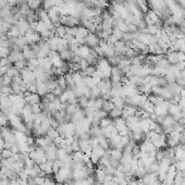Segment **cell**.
Wrapping results in <instances>:
<instances>
[{
    "label": "cell",
    "instance_id": "5b68a950",
    "mask_svg": "<svg viewBox=\"0 0 185 185\" xmlns=\"http://www.w3.org/2000/svg\"><path fill=\"white\" fill-rule=\"evenodd\" d=\"M136 112H137V108L132 107V106H125L122 109V118L127 119V118L134 117V116H136Z\"/></svg>",
    "mask_w": 185,
    "mask_h": 185
},
{
    "label": "cell",
    "instance_id": "ba28073f",
    "mask_svg": "<svg viewBox=\"0 0 185 185\" xmlns=\"http://www.w3.org/2000/svg\"><path fill=\"white\" fill-rule=\"evenodd\" d=\"M106 176H107V173H106L105 168L98 166V168H97V169H95V179H96V181H97V182H99V183H104Z\"/></svg>",
    "mask_w": 185,
    "mask_h": 185
},
{
    "label": "cell",
    "instance_id": "83f0119b",
    "mask_svg": "<svg viewBox=\"0 0 185 185\" xmlns=\"http://www.w3.org/2000/svg\"><path fill=\"white\" fill-rule=\"evenodd\" d=\"M8 123H9V117L0 111V127H7Z\"/></svg>",
    "mask_w": 185,
    "mask_h": 185
},
{
    "label": "cell",
    "instance_id": "1f68e13d",
    "mask_svg": "<svg viewBox=\"0 0 185 185\" xmlns=\"http://www.w3.org/2000/svg\"><path fill=\"white\" fill-rule=\"evenodd\" d=\"M1 81H2V86H10L12 83V78L7 74H3V76L1 77Z\"/></svg>",
    "mask_w": 185,
    "mask_h": 185
},
{
    "label": "cell",
    "instance_id": "44dd1931",
    "mask_svg": "<svg viewBox=\"0 0 185 185\" xmlns=\"http://www.w3.org/2000/svg\"><path fill=\"white\" fill-rule=\"evenodd\" d=\"M8 76H10L11 78H13L14 76H17V75H20L21 74V72L19 71L18 69L15 68L14 65H11L9 69H8V71H7V73H6Z\"/></svg>",
    "mask_w": 185,
    "mask_h": 185
},
{
    "label": "cell",
    "instance_id": "5bb4252c",
    "mask_svg": "<svg viewBox=\"0 0 185 185\" xmlns=\"http://www.w3.org/2000/svg\"><path fill=\"white\" fill-rule=\"evenodd\" d=\"M78 110H81V108H80V106L77 104H68L67 108H65V113L73 117Z\"/></svg>",
    "mask_w": 185,
    "mask_h": 185
},
{
    "label": "cell",
    "instance_id": "4fadbf2b",
    "mask_svg": "<svg viewBox=\"0 0 185 185\" xmlns=\"http://www.w3.org/2000/svg\"><path fill=\"white\" fill-rule=\"evenodd\" d=\"M59 56H60V58H61V60H62V61L69 62V61L71 60V58H72L73 52L68 48V49H64V50L59 51Z\"/></svg>",
    "mask_w": 185,
    "mask_h": 185
},
{
    "label": "cell",
    "instance_id": "9a60e30c",
    "mask_svg": "<svg viewBox=\"0 0 185 185\" xmlns=\"http://www.w3.org/2000/svg\"><path fill=\"white\" fill-rule=\"evenodd\" d=\"M88 31L86 30L85 27L83 26H78L77 27L76 34H75V39H85L86 36L88 35Z\"/></svg>",
    "mask_w": 185,
    "mask_h": 185
},
{
    "label": "cell",
    "instance_id": "74e56055",
    "mask_svg": "<svg viewBox=\"0 0 185 185\" xmlns=\"http://www.w3.org/2000/svg\"><path fill=\"white\" fill-rule=\"evenodd\" d=\"M0 110H1V105H0Z\"/></svg>",
    "mask_w": 185,
    "mask_h": 185
},
{
    "label": "cell",
    "instance_id": "7c38bea8",
    "mask_svg": "<svg viewBox=\"0 0 185 185\" xmlns=\"http://www.w3.org/2000/svg\"><path fill=\"white\" fill-rule=\"evenodd\" d=\"M149 125H150V119H142L140 121V132L147 134L150 130H149Z\"/></svg>",
    "mask_w": 185,
    "mask_h": 185
},
{
    "label": "cell",
    "instance_id": "2e32d148",
    "mask_svg": "<svg viewBox=\"0 0 185 185\" xmlns=\"http://www.w3.org/2000/svg\"><path fill=\"white\" fill-rule=\"evenodd\" d=\"M110 158L113 159V160H117V161H120L122 158V150L120 149H110Z\"/></svg>",
    "mask_w": 185,
    "mask_h": 185
},
{
    "label": "cell",
    "instance_id": "7a4b0ae2",
    "mask_svg": "<svg viewBox=\"0 0 185 185\" xmlns=\"http://www.w3.org/2000/svg\"><path fill=\"white\" fill-rule=\"evenodd\" d=\"M57 150H58V147H57L54 143L50 145V146H48V147L45 149L47 160H51V161L56 160V159H57Z\"/></svg>",
    "mask_w": 185,
    "mask_h": 185
},
{
    "label": "cell",
    "instance_id": "8d00e7d4",
    "mask_svg": "<svg viewBox=\"0 0 185 185\" xmlns=\"http://www.w3.org/2000/svg\"><path fill=\"white\" fill-rule=\"evenodd\" d=\"M10 150L12 151L13 153H20V147H19L18 143H15V144H13L12 146H11V148H10Z\"/></svg>",
    "mask_w": 185,
    "mask_h": 185
},
{
    "label": "cell",
    "instance_id": "f546056e",
    "mask_svg": "<svg viewBox=\"0 0 185 185\" xmlns=\"http://www.w3.org/2000/svg\"><path fill=\"white\" fill-rule=\"evenodd\" d=\"M1 91H2V95L5 96H11L14 95L13 90L11 88V86H2L1 87Z\"/></svg>",
    "mask_w": 185,
    "mask_h": 185
},
{
    "label": "cell",
    "instance_id": "4dcf8cb0",
    "mask_svg": "<svg viewBox=\"0 0 185 185\" xmlns=\"http://www.w3.org/2000/svg\"><path fill=\"white\" fill-rule=\"evenodd\" d=\"M10 52H11V49H10V48L0 47V57H1V58H8Z\"/></svg>",
    "mask_w": 185,
    "mask_h": 185
},
{
    "label": "cell",
    "instance_id": "8992f818",
    "mask_svg": "<svg viewBox=\"0 0 185 185\" xmlns=\"http://www.w3.org/2000/svg\"><path fill=\"white\" fill-rule=\"evenodd\" d=\"M38 67L41 69H43L44 71L46 72H49L51 67H52V62H51V60L49 58H41V59H38Z\"/></svg>",
    "mask_w": 185,
    "mask_h": 185
},
{
    "label": "cell",
    "instance_id": "484cf974",
    "mask_svg": "<svg viewBox=\"0 0 185 185\" xmlns=\"http://www.w3.org/2000/svg\"><path fill=\"white\" fill-rule=\"evenodd\" d=\"M61 167H62V163H61L60 160H58V159L54 160V161H52V173H54V174L58 173V171L60 170Z\"/></svg>",
    "mask_w": 185,
    "mask_h": 185
},
{
    "label": "cell",
    "instance_id": "d6986e66",
    "mask_svg": "<svg viewBox=\"0 0 185 185\" xmlns=\"http://www.w3.org/2000/svg\"><path fill=\"white\" fill-rule=\"evenodd\" d=\"M113 107H114V105H113V102L111 100L104 99V101H102V106H101V109H102V110H105L106 112L109 113L113 109Z\"/></svg>",
    "mask_w": 185,
    "mask_h": 185
},
{
    "label": "cell",
    "instance_id": "d590c367",
    "mask_svg": "<svg viewBox=\"0 0 185 185\" xmlns=\"http://www.w3.org/2000/svg\"><path fill=\"white\" fill-rule=\"evenodd\" d=\"M58 56H59L58 51H56V50H50L49 52H48V54H47V58H49L50 60H52V59L56 58V57H58Z\"/></svg>",
    "mask_w": 185,
    "mask_h": 185
},
{
    "label": "cell",
    "instance_id": "603a6c76",
    "mask_svg": "<svg viewBox=\"0 0 185 185\" xmlns=\"http://www.w3.org/2000/svg\"><path fill=\"white\" fill-rule=\"evenodd\" d=\"M46 135L48 136L49 138H51V140H56V138H58L59 136H60V134H59V132L57 131V129L50 127L49 130H48V132H47V134H46Z\"/></svg>",
    "mask_w": 185,
    "mask_h": 185
},
{
    "label": "cell",
    "instance_id": "6da1fadb",
    "mask_svg": "<svg viewBox=\"0 0 185 185\" xmlns=\"http://www.w3.org/2000/svg\"><path fill=\"white\" fill-rule=\"evenodd\" d=\"M100 39L95 33H88V35L85 38V46H87L90 49H94L97 46H99Z\"/></svg>",
    "mask_w": 185,
    "mask_h": 185
},
{
    "label": "cell",
    "instance_id": "e575fe53",
    "mask_svg": "<svg viewBox=\"0 0 185 185\" xmlns=\"http://www.w3.org/2000/svg\"><path fill=\"white\" fill-rule=\"evenodd\" d=\"M89 64H88V62H87V60H86L85 58H82V60L80 61V67H81V71H84L87 67H88Z\"/></svg>",
    "mask_w": 185,
    "mask_h": 185
},
{
    "label": "cell",
    "instance_id": "cb8c5ba5",
    "mask_svg": "<svg viewBox=\"0 0 185 185\" xmlns=\"http://www.w3.org/2000/svg\"><path fill=\"white\" fill-rule=\"evenodd\" d=\"M147 171L148 173H158L159 172V162L158 161H155L153 162L148 168H147Z\"/></svg>",
    "mask_w": 185,
    "mask_h": 185
},
{
    "label": "cell",
    "instance_id": "7402d4cb",
    "mask_svg": "<svg viewBox=\"0 0 185 185\" xmlns=\"http://www.w3.org/2000/svg\"><path fill=\"white\" fill-rule=\"evenodd\" d=\"M142 109L143 110H145V111H147V112L149 113H153V111H155V106H153L150 101H149L148 99L145 101V104L142 106Z\"/></svg>",
    "mask_w": 185,
    "mask_h": 185
},
{
    "label": "cell",
    "instance_id": "e0dca14e",
    "mask_svg": "<svg viewBox=\"0 0 185 185\" xmlns=\"http://www.w3.org/2000/svg\"><path fill=\"white\" fill-rule=\"evenodd\" d=\"M109 118H111L112 120L114 119H118V118H121L122 117V109L117 108V107H113V109L108 113Z\"/></svg>",
    "mask_w": 185,
    "mask_h": 185
},
{
    "label": "cell",
    "instance_id": "ac0fdd59",
    "mask_svg": "<svg viewBox=\"0 0 185 185\" xmlns=\"http://www.w3.org/2000/svg\"><path fill=\"white\" fill-rule=\"evenodd\" d=\"M89 104V98L88 97H85V96H82L80 98H77V105L80 106L81 109H85Z\"/></svg>",
    "mask_w": 185,
    "mask_h": 185
},
{
    "label": "cell",
    "instance_id": "30bf717a",
    "mask_svg": "<svg viewBox=\"0 0 185 185\" xmlns=\"http://www.w3.org/2000/svg\"><path fill=\"white\" fill-rule=\"evenodd\" d=\"M41 170L46 173V175H50L52 174V161L51 160H46L45 162H43L39 164Z\"/></svg>",
    "mask_w": 185,
    "mask_h": 185
},
{
    "label": "cell",
    "instance_id": "d6a6232c",
    "mask_svg": "<svg viewBox=\"0 0 185 185\" xmlns=\"http://www.w3.org/2000/svg\"><path fill=\"white\" fill-rule=\"evenodd\" d=\"M14 153L10 150V149H2L1 150V156L3 159H9L10 157H12Z\"/></svg>",
    "mask_w": 185,
    "mask_h": 185
},
{
    "label": "cell",
    "instance_id": "8fae6325",
    "mask_svg": "<svg viewBox=\"0 0 185 185\" xmlns=\"http://www.w3.org/2000/svg\"><path fill=\"white\" fill-rule=\"evenodd\" d=\"M36 87H37V94L41 96V97L45 96L47 93H50L48 87H47V84L44 83V82H37Z\"/></svg>",
    "mask_w": 185,
    "mask_h": 185
},
{
    "label": "cell",
    "instance_id": "52a82bcc",
    "mask_svg": "<svg viewBox=\"0 0 185 185\" xmlns=\"http://www.w3.org/2000/svg\"><path fill=\"white\" fill-rule=\"evenodd\" d=\"M22 54H23V57L25 60H32V59H37V56L36 54L32 50V48L30 47V45H26L24 48L22 49Z\"/></svg>",
    "mask_w": 185,
    "mask_h": 185
},
{
    "label": "cell",
    "instance_id": "277c9868",
    "mask_svg": "<svg viewBox=\"0 0 185 185\" xmlns=\"http://www.w3.org/2000/svg\"><path fill=\"white\" fill-rule=\"evenodd\" d=\"M113 125H114V127L117 129L118 133H120V132L129 129V127H127V120L123 119L122 117L118 118V119H114V120H113Z\"/></svg>",
    "mask_w": 185,
    "mask_h": 185
},
{
    "label": "cell",
    "instance_id": "f1b7e54d",
    "mask_svg": "<svg viewBox=\"0 0 185 185\" xmlns=\"http://www.w3.org/2000/svg\"><path fill=\"white\" fill-rule=\"evenodd\" d=\"M57 82H58V85L63 88L64 90L67 89V82H65V77L64 75H59L58 78H57Z\"/></svg>",
    "mask_w": 185,
    "mask_h": 185
},
{
    "label": "cell",
    "instance_id": "9c48e42d",
    "mask_svg": "<svg viewBox=\"0 0 185 185\" xmlns=\"http://www.w3.org/2000/svg\"><path fill=\"white\" fill-rule=\"evenodd\" d=\"M101 131H102V135H104L105 137H107V138H110L111 136L118 134L117 129L114 127L113 124L109 125V127H101Z\"/></svg>",
    "mask_w": 185,
    "mask_h": 185
},
{
    "label": "cell",
    "instance_id": "ffe728a7",
    "mask_svg": "<svg viewBox=\"0 0 185 185\" xmlns=\"http://www.w3.org/2000/svg\"><path fill=\"white\" fill-rule=\"evenodd\" d=\"M13 65L18 69L19 71H22V70H24V69L27 68V60H25V59L19 60V61H17V62H14Z\"/></svg>",
    "mask_w": 185,
    "mask_h": 185
},
{
    "label": "cell",
    "instance_id": "4316f807",
    "mask_svg": "<svg viewBox=\"0 0 185 185\" xmlns=\"http://www.w3.org/2000/svg\"><path fill=\"white\" fill-rule=\"evenodd\" d=\"M68 155H70V153H67V150L63 148H58V150H57V159L60 160V161H61L64 157H67Z\"/></svg>",
    "mask_w": 185,
    "mask_h": 185
},
{
    "label": "cell",
    "instance_id": "3957f363",
    "mask_svg": "<svg viewBox=\"0 0 185 185\" xmlns=\"http://www.w3.org/2000/svg\"><path fill=\"white\" fill-rule=\"evenodd\" d=\"M138 146H140V151H144V153H156V151H157V148L153 146V143H151V142H149V140H143Z\"/></svg>",
    "mask_w": 185,
    "mask_h": 185
},
{
    "label": "cell",
    "instance_id": "836d02e7",
    "mask_svg": "<svg viewBox=\"0 0 185 185\" xmlns=\"http://www.w3.org/2000/svg\"><path fill=\"white\" fill-rule=\"evenodd\" d=\"M24 164H25V168H27V169H33L36 163H35V161H34L33 159H31L30 157H28V158L26 159V161H25Z\"/></svg>",
    "mask_w": 185,
    "mask_h": 185
},
{
    "label": "cell",
    "instance_id": "d4e9b609",
    "mask_svg": "<svg viewBox=\"0 0 185 185\" xmlns=\"http://www.w3.org/2000/svg\"><path fill=\"white\" fill-rule=\"evenodd\" d=\"M113 124V120L111 118H105V119H101L100 120V123H99V127H109V125H111Z\"/></svg>",
    "mask_w": 185,
    "mask_h": 185
}]
</instances>
